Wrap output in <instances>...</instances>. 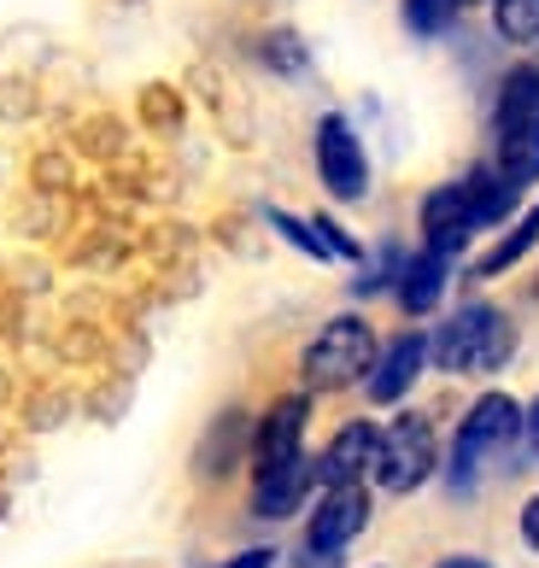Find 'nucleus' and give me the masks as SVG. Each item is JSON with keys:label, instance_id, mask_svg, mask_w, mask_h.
<instances>
[{"label": "nucleus", "instance_id": "obj_14", "mask_svg": "<svg viewBox=\"0 0 539 568\" xmlns=\"http://www.w3.org/2000/svg\"><path fill=\"white\" fill-rule=\"evenodd\" d=\"M499 171H505L516 187L539 182V118H528V123H510V130H499Z\"/></svg>", "mask_w": 539, "mask_h": 568}, {"label": "nucleus", "instance_id": "obj_12", "mask_svg": "<svg viewBox=\"0 0 539 568\" xmlns=\"http://www.w3.org/2000/svg\"><path fill=\"white\" fill-rule=\"evenodd\" d=\"M446 276H451V258H446V252H423V258H405L399 305L410 311V317L434 311V305H440V293H446Z\"/></svg>", "mask_w": 539, "mask_h": 568}, {"label": "nucleus", "instance_id": "obj_6", "mask_svg": "<svg viewBox=\"0 0 539 568\" xmlns=\"http://www.w3.org/2000/svg\"><path fill=\"white\" fill-rule=\"evenodd\" d=\"M364 521H369V498H364L358 480H352V487H328V498L311 510L305 545H311V551H323V557H335V551H346V539L364 534Z\"/></svg>", "mask_w": 539, "mask_h": 568}, {"label": "nucleus", "instance_id": "obj_11", "mask_svg": "<svg viewBox=\"0 0 539 568\" xmlns=\"http://www.w3.org/2000/svg\"><path fill=\"white\" fill-rule=\"evenodd\" d=\"M305 423H311V405H305V398H282V405L264 416V428H258V469L299 457V452H305V446H299Z\"/></svg>", "mask_w": 539, "mask_h": 568}, {"label": "nucleus", "instance_id": "obj_9", "mask_svg": "<svg viewBox=\"0 0 539 568\" xmlns=\"http://www.w3.org/2000/svg\"><path fill=\"white\" fill-rule=\"evenodd\" d=\"M423 364H428V341L423 334H399V341H393L364 375L369 398H376V405H399V398L410 393V382L423 375Z\"/></svg>", "mask_w": 539, "mask_h": 568}, {"label": "nucleus", "instance_id": "obj_3", "mask_svg": "<svg viewBox=\"0 0 539 568\" xmlns=\"http://www.w3.org/2000/svg\"><path fill=\"white\" fill-rule=\"evenodd\" d=\"M516 434H522V410H516V398H505V393L475 398L469 416H464V428H458V446H451V487L464 493L475 480V463H481L487 452H505Z\"/></svg>", "mask_w": 539, "mask_h": 568}, {"label": "nucleus", "instance_id": "obj_21", "mask_svg": "<svg viewBox=\"0 0 539 568\" xmlns=\"http://www.w3.org/2000/svg\"><path fill=\"white\" fill-rule=\"evenodd\" d=\"M522 539H528V545H539V498L522 510Z\"/></svg>", "mask_w": 539, "mask_h": 568}, {"label": "nucleus", "instance_id": "obj_19", "mask_svg": "<svg viewBox=\"0 0 539 568\" xmlns=\"http://www.w3.org/2000/svg\"><path fill=\"white\" fill-rule=\"evenodd\" d=\"M270 223L282 229V241H294L299 252H311V258H335V252L323 246V235H317V223H299V217H287V212H270Z\"/></svg>", "mask_w": 539, "mask_h": 568}, {"label": "nucleus", "instance_id": "obj_15", "mask_svg": "<svg viewBox=\"0 0 539 568\" xmlns=\"http://www.w3.org/2000/svg\"><path fill=\"white\" fill-rule=\"evenodd\" d=\"M528 118H539V71L533 65L505 77L499 106H492V130H510V123H528Z\"/></svg>", "mask_w": 539, "mask_h": 568}, {"label": "nucleus", "instance_id": "obj_20", "mask_svg": "<svg viewBox=\"0 0 539 568\" xmlns=\"http://www.w3.org/2000/svg\"><path fill=\"white\" fill-rule=\"evenodd\" d=\"M223 568H276V551H270V545H258V551H241L235 562H223Z\"/></svg>", "mask_w": 539, "mask_h": 568}, {"label": "nucleus", "instance_id": "obj_22", "mask_svg": "<svg viewBox=\"0 0 539 568\" xmlns=\"http://www.w3.org/2000/svg\"><path fill=\"white\" fill-rule=\"evenodd\" d=\"M522 428H528V439H533V452H539V398H533V410L522 416Z\"/></svg>", "mask_w": 539, "mask_h": 568}, {"label": "nucleus", "instance_id": "obj_23", "mask_svg": "<svg viewBox=\"0 0 539 568\" xmlns=\"http://www.w3.org/2000/svg\"><path fill=\"white\" fill-rule=\"evenodd\" d=\"M440 568H487V562H481V557H446Z\"/></svg>", "mask_w": 539, "mask_h": 568}, {"label": "nucleus", "instance_id": "obj_4", "mask_svg": "<svg viewBox=\"0 0 539 568\" xmlns=\"http://www.w3.org/2000/svg\"><path fill=\"white\" fill-rule=\"evenodd\" d=\"M376 487L382 493H417L423 480L434 475V428L428 416H393L382 428V446H376Z\"/></svg>", "mask_w": 539, "mask_h": 568}, {"label": "nucleus", "instance_id": "obj_1", "mask_svg": "<svg viewBox=\"0 0 539 568\" xmlns=\"http://www.w3.org/2000/svg\"><path fill=\"white\" fill-rule=\"evenodd\" d=\"M428 352L451 375H487V369H505V357L516 352V328L499 305H464L451 323H440Z\"/></svg>", "mask_w": 539, "mask_h": 568}, {"label": "nucleus", "instance_id": "obj_16", "mask_svg": "<svg viewBox=\"0 0 539 568\" xmlns=\"http://www.w3.org/2000/svg\"><path fill=\"white\" fill-rule=\"evenodd\" d=\"M533 241H539V205H533V212H528L522 223H516V229H510V235H505L499 246L487 252L481 264H475V276H505V270H510L516 258H528V246H533Z\"/></svg>", "mask_w": 539, "mask_h": 568}, {"label": "nucleus", "instance_id": "obj_8", "mask_svg": "<svg viewBox=\"0 0 539 568\" xmlns=\"http://www.w3.org/2000/svg\"><path fill=\"white\" fill-rule=\"evenodd\" d=\"M311 480H317V463H311L305 452L287 457V463H270V469H258V480H253V510L264 521L294 516L305 504V493H311Z\"/></svg>", "mask_w": 539, "mask_h": 568}, {"label": "nucleus", "instance_id": "obj_18", "mask_svg": "<svg viewBox=\"0 0 539 568\" xmlns=\"http://www.w3.org/2000/svg\"><path fill=\"white\" fill-rule=\"evenodd\" d=\"M458 7H464V0H405V24L417 36H440V30H451Z\"/></svg>", "mask_w": 539, "mask_h": 568}, {"label": "nucleus", "instance_id": "obj_10", "mask_svg": "<svg viewBox=\"0 0 539 568\" xmlns=\"http://www.w3.org/2000/svg\"><path fill=\"white\" fill-rule=\"evenodd\" d=\"M376 446H382L376 423H346L335 439H328V452L317 457V480L323 487H352L358 475L376 469Z\"/></svg>", "mask_w": 539, "mask_h": 568}, {"label": "nucleus", "instance_id": "obj_17", "mask_svg": "<svg viewBox=\"0 0 539 568\" xmlns=\"http://www.w3.org/2000/svg\"><path fill=\"white\" fill-rule=\"evenodd\" d=\"M492 24L505 41H539V0H492Z\"/></svg>", "mask_w": 539, "mask_h": 568}, {"label": "nucleus", "instance_id": "obj_5", "mask_svg": "<svg viewBox=\"0 0 539 568\" xmlns=\"http://www.w3.org/2000/svg\"><path fill=\"white\" fill-rule=\"evenodd\" d=\"M317 176H323V187L335 200H364L369 159H364V146H358V135H352L346 118H323L317 123Z\"/></svg>", "mask_w": 539, "mask_h": 568}, {"label": "nucleus", "instance_id": "obj_13", "mask_svg": "<svg viewBox=\"0 0 539 568\" xmlns=\"http://www.w3.org/2000/svg\"><path fill=\"white\" fill-rule=\"evenodd\" d=\"M464 194H469V205H475V217H481V229H492V223H505L510 212H516V187L499 164H475V171L464 176Z\"/></svg>", "mask_w": 539, "mask_h": 568}, {"label": "nucleus", "instance_id": "obj_2", "mask_svg": "<svg viewBox=\"0 0 539 568\" xmlns=\"http://www.w3.org/2000/svg\"><path fill=\"white\" fill-rule=\"evenodd\" d=\"M376 364V334L364 317H335L305 346V382L311 387H352Z\"/></svg>", "mask_w": 539, "mask_h": 568}, {"label": "nucleus", "instance_id": "obj_7", "mask_svg": "<svg viewBox=\"0 0 539 568\" xmlns=\"http://www.w3.org/2000/svg\"><path fill=\"white\" fill-rule=\"evenodd\" d=\"M423 235H428V252H446V258L481 235V217H475L464 182H446L423 200Z\"/></svg>", "mask_w": 539, "mask_h": 568}]
</instances>
